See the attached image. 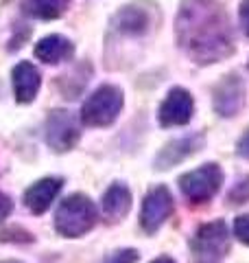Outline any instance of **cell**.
<instances>
[{
    "label": "cell",
    "mask_w": 249,
    "mask_h": 263,
    "mask_svg": "<svg viewBox=\"0 0 249 263\" xmlns=\"http://www.w3.org/2000/svg\"><path fill=\"white\" fill-rule=\"evenodd\" d=\"M177 42L195 64H214L234 53V29L217 0H188L177 15Z\"/></svg>",
    "instance_id": "obj_1"
},
{
    "label": "cell",
    "mask_w": 249,
    "mask_h": 263,
    "mask_svg": "<svg viewBox=\"0 0 249 263\" xmlns=\"http://www.w3.org/2000/svg\"><path fill=\"white\" fill-rule=\"evenodd\" d=\"M98 211L92 197L86 193H70L55 211V230L66 239H79L96 226Z\"/></svg>",
    "instance_id": "obj_2"
},
{
    "label": "cell",
    "mask_w": 249,
    "mask_h": 263,
    "mask_svg": "<svg viewBox=\"0 0 249 263\" xmlns=\"http://www.w3.org/2000/svg\"><path fill=\"white\" fill-rule=\"evenodd\" d=\"M125 99L118 86H98L81 108V123L90 127H110L122 112Z\"/></svg>",
    "instance_id": "obj_3"
},
{
    "label": "cell",
    "mask_w": 249,
    "mask_h": 263,
    "mask_svg": "<svg viewBox=\"0 0 249 263\" xmlns=\"http://www.w3.org/2000/svg\"><path fill=\"white\" fill-rule=\"evenodd\" d=\"M195 263H221L230 252V230L223 219L201 224L190 239Z\"/></svg>",
    "instance_id": "obj_4"
},
{
    "label": "cell",
    "mask_w": 249,
    "mask_h": 263,
    "mask_svg": "<svg viewBox=\"0 0 249 263\" xmlns=\"http://www.w3.org/2000/svg\"><path fill=\"white\" fill-rule=\"evenodd\" d=\"M223 178V169L217 162H205L199 169L179 176V189L190 204H205L221 191Z\"/></svg>",
    "instance_id": "obj_5"
},
{
    "label": "cell",
    "mask_w": 249,
    "mask_h": 263,
    "mask_svg": "<svg viewBox=\"0 0 249 263\" xmlns=\"http://www.w3.org/2000/svg\"><path fill=\"white\" fill-rule=\"evenodd\" d=\"M44 138H46V145L55 154L72 152L81 141L79 117L70 110H53L46 119Z\"/></svg>",
    "instance_id": "obj_6"
},
{
    "label": "cell",
    "mask_w": 249,
    "mask_h": 263,
    "mask_svg": "<svg viewBox=\"0 0 249 263\" xmlns=\"http://www.w3.org/2000/svg\"><path fill=\"white\" fill-rule=\"evenodd\" d=\"M175 211V202L166 184H155L147 191L140 209V226L147 235H155Z\"/></svg>",
    "instance_id": "obj_7"
},
{
    "label": "cell",
    "mask_w": 249,
    "mask_h": 263,
    "mask_svg": "<svg viewBox=\"0 0 249 263\" xmlns=\"http://www.w3.org/2000/svg\"><path fill=\"white\" fill-rule=\"evenodd\" d=\"M245 81L236 72H230L225 75L212 90V105L214 112L223 119H232L243 110L245 105Z\"/></svg>",
    "instance_id": "obj_8"
},
{
    "label": "cell",
    "mask_w": 249,
    "mask_h": 263,
    "mask_svg": "<svg viewBox=\"0 0 249 263\" xmlns=\"http://www.w3.org/2000/svg\"><path fill=\"white\" fill-rule=\"evenodd\" d=\"M195 114V101L193 95L186 88H171L166 99L160 103L157 110V123L162 127H181L188 125Z\"/></svg>",
    "instance_id": "obj_9"
},
{
    "label": "cell",
    "mask_w": 249,
    "mask_h": 263,
    "mask_svg": "<svg viewBox=\"0 0 249 263\" xmlns=\"http://www.w3.org/2000/svg\"><path fill=\"white\" fill-rule=\"evenodd\" d=\"M203 143H205V136L199 134V132L197 134L181 136V138H173L171 143H166L162 149L157 152L155 160H153L155 171H166V169L177 167V164L188 160L190 156H195L203 147Z\"/></svg>",
    "instance_id": "obj_10"
},
{
    "label": "cell",
    "mask_w": 249,
    "mask_h": 263,
    "mask_svg": "<svg viewBox=\"0 0 249 263\" xmlns=\"http://www.w3.org/2000/svg\"><path fill=\"white\" fill-rule=\"evenodd\" d=\"M64 180L59 178H42L37 182H33L27 191H24L22 200L33 215H42L51 209V204L57 200V195L61 193Z\"/></svg>",
    "instance_id": "obj_11"
},
{
    "label": "cell",
    "mask_w": 249,
    "mask_h": 263,
    "mask_svg": "<svg viewBox=\"0 0 249 263\" xmlns=\"http://www.w3.org/2000/svg\"><path fill=\"white\" fill-rule=\"evenodd\" d=\"M13 95L18 103H33L42 88V75L31 62H20L11 72Z\"/></svg>",
    "instance_id": "obj_12"
},
{
    "label": "cell",
    "mask_w": 249,
    "mask_h": 263,
    "mask_svg": "<svg viewBox=\"0 0 249 263\" xmlns=\"http://www.w3.org/2000/svg\"><path fill=\"white\" fill-rule=\"evenodd\" d=\"M151 27V11H147L142 5H127L114 15V29L129 37H138L149 33Z\"/></svg>",
    "instance_id": "obj_13"
},
{
    "label": "cell",
    "mask_w": 249,
    "mask_h": 263,
    "mask_svg": "<svg viewBox=\"0 0 249 263\" xmlns=\"http://www.w3.org/2000/svg\"><path fill=\"white\" fill-rule=\"evenodd\" d=\"M131 189L125 182H114L101 197V209L107 221H122L131 211Z\"/></svg>",
    "instance_id": "obj_14"
},
{
    "label": "cell",
    "mask_w": 249,
    "mask_h": 263,
    "mask_svg": "<svg viewBox=\"0 0 249 263\" xmlns=\"http://www.w3.org/2000/svg\"><path fill=\"white\" fill-rule=\"evenodd\" d=\"M72 55H74V44L64 35L42 37L35 44V57L37 60L46 62V64H53V66L61 64V62H68Z\"/></svg>",
    "instance_id": "obj_15"
},
{
    "label": "cell",
    "mask_w": 249,
    "mask_h": 263,
    "mask_svg": "<svg viewBox=\"0 0 249 263\" xmlns=\"http://www.w3.org/2000/svg\"><path fill=\"white\" fill-rule=\"evenodd\" d=\"M22 9L31 18L55 20L61 18L68 9V0H22Z\"/></svg>",
    "instance_id": "obj_16"
},
{
    "label": "cell",
    "mask_w": 249,
    "mask_h": 263,
    "mask_svg": "<svg viewBox=\"0 0 249 263\" xmlns=\"http://www.w3.org/2000/svg\"><path fill=\"white\" fill-rule=\"evenodd\" d=\"M227 202L230 204H247L249 202V176H243L238 182L230 189L227 193Z\"/></svg>",
    "instance_id": "obj_17"
},
{
    "label": "cell",
    "mask_w": 249,
    "mask_h": 263,
    "mask_svg": "<svg viewBox=\"0 0 249 263\" xmlns=\"http://www.w3.org/2000/svg\"><path fill=\"white\" fill-rule=\"evenodd\" d=\"M138 261V250L134 248H120L112 252L103 263H136Z\"/></svg>",
    "instance_id": "obj_18"
},
{
    "label": "cell",
    "mask_w": 249,
    "mask_h": 263,
    "mask_svg": "<svg viewBox=\"0 0 249 263\" xmlns=\"http://www.w3.org/2000/svg\"><path fill=\"white\" fill-rule=\"evenodd\" d=\"M234 237L240 243L249 246V213L234 219Z\"/></svg>",
    "instance_id": "obj_19"
},
{
    "label": "cell",
    "mask_w": 249,
    "mask_h": 263,
    "mask_svg": "<svg viewBox=\"0 0 249 263\" xmlns=\"http://www.w3.org/2000/svg\"><path fill=\"white\" fill-rule=\"evenodd\" d=\"M11 213H13V202H11V197L0 191V224H3V221L11 215Z\"/></svg>",
    "instance_id": "obj_20"
},
{
    "label": "cell",
    "mask_w": 249,
    "mask_h": 263,
    "mask_svg": "<svg viewBox=\"0 0 249 263\" xmlns=\"http://www.w3.org/2000/svg\"><path fill=\"white\" fill-rule=\"evenodd\" d=\"M236 154L240 156V158L249 160V127L243 132V136L238 138V143H236Z\"/></svg>",
    "instance_id": "obj_21"
},
{
    "label": "cell",
    "mask_w": 249,
    "mask_h": 263,
    "mask_svg": "<svg viewBox=\"0 0 249 263\" xmlns=\"http://www.w3.org/2000/svg\"><path fill=\"white\" fill-rule=\"evenodd\" d=\"M238 15H240V27H243L245 35L249 37V0H243V3H240Z\"/></svg>",
    "instance_id": "obj_22"
},
{
    "label": "cell",
    "mask_w": 249,
    "mask_h": 263,
    "mask_svg": "<svg viewBox=\"0 0 249 263\" xmlns=\"http://www.w3.org/2000/svg\"><path fill=\"white\" fill-rule=\"evenodd\" d=\"M151 263H177L175 259H171V257H166V254H164V257H157V259H153Z\"/></svg>",
    "instance_id": "obj_23"
},
{
    "label": "cell",
    "mask_w": 249,
    "mask_h": 263,
    "mask_svg": "<svg viewBox=\"0 0 249 263\" xmlns=\"http://www.w3.org/2000/svg\"><path fill=\"white\" fill-rule=\"evenodd\" d=\"M0 263H22V261H15V259H5V261H0Z\"/></svg>",
    "instance_id": "obj_24"
},
{
    "label": "cell",
    "mask_w": 249,
    "mask_h": 263,
    "mask_svg": "<svg viewBox=\"0 0 249 263\" xmlns=\"http://www.w3.org/2000/svg\"><path fill=\"white\" fill-rule=\"evenodd\" d=\"M247 66H249V64H247Z\"/></svg>",
    "instance_id": "obj_25"
}]
</instances>
